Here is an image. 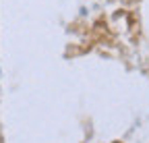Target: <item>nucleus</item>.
Instances as JSON below:
<instances>
[]
</instances>
